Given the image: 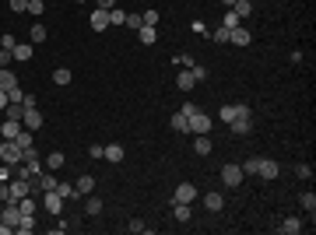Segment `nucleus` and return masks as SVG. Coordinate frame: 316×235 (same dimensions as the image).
<instances>
[{
	"label": "nucleus",
	"instance_id": "f3484780",
	"mask_svg": "<svg viewBox=\"0 0 316 235\" xmlns=\"http://www.w3.org/2000/svg\"><path fill=\"white\" fill-rule=\"evenodd\" d=\"M229 11L236 14L239 21H242V18H249V14H253V0H236V4H232Z\"/></svg>",
	"mask_w": 316,
	"mask_h": 235
},
{
	"label": "nucleus",
	"instance_id": "6ab92c4d",
	"mask_svg": "<svg viewBox=\"0 0 316 235\" xmlns=\"http://www.w3.org/2000/svg\"><path fill=\"white\" fill-rule=\"evenodd\" d=\"M204 207H207V211H215V214H218V211H222V207H225V197H222V193H204Z\"/></svg>",
	"mask_w": 316,
	"mask_h": 235
},
{
	"label": "nucleus",
	"instance_id": "bb28decb",
	"mask_svg": "<svg viewBox=\"0 0 316 235\" xmlns=\"http://www.w3.org/2000/svg\"><path fill=\"white\" fill-rule=\"evenodd\" d=\"M211 148H215V144L207 141V134H197V141H193V151H197V155H211Z\"/></svg>",
	"mask_w": 316,
	"mask_h": 235
},
{
	"label": "nucleus",
	"instance_id": "c9c22d12",
	"mask_svg": "<svg viewBox=\"0 0 316 235\" xmlns=\"http://www.w3.org/2000/svg\"><path fill=\"white\" fill-rule=\"evenodd\" d=\"M172 60H176V64H179V67H183V71H190V67H193V64H197V60H193V56H190V53H179V56H172Z\"/></svg>",
	"mask_w": 316,
	"mask_h": 235
},
{
	"label": "nucleus",
	"instance_id": "f8f14e48",
	"mask_svg": "<svg viewBox=\"0 0 316 235\" xmlns=\"http://www.w3.org/2000/svg\"><path fill=\"white\" fill-rule=\"evenodd\" d=\"M88 21H91V32H106V28H109V11H102V7H95Z\"/></svg>",
	"mask_w": 316,
	"mask_h": 235
},
{
	"label": "nucleus",
	"instance_id": "37998d69",
	"mask_svg": "<svg viewBox=\"0 0 316 235\" xmlns=\"http://www.w3.org/2000/svg\"><path fill=\"white\" fill-rule=\"evenodd\" d=\"M158 18H162V14H158V11H144V18H141V21H144V25H151V28H155V25H158Z\"/></svg>",
	"mask_w": 316,
	"mask_h": 235
},
{
	"label": "nucleus",
	"instance_id": "e433bc0d",
	"mask_svg": "<svg viewBox=\"0 0 316 235\" xmlns=\"http://www.w3.org/2000/svg\"><path fill=\"white\" fill-rule=\"evenodd\" d=\"M256 161H260V158H246V161L239 165V168H242V175H256Z\"/></svg>",
	"mask_w": 316,
	"mask_h": 235
},
{
	"label": "nucleus",
	"instance_id": "1a4fd4ad",
	"mask_svg": "<svg viewBox=\"0 0 316 235\" xmlns=\"http://www.w3.org/2000/svg\"><path fill=\"white\" fill-rule=\"evenodd\" d=\"M229 130H232L236 137H249V134H253V116H239V120H232Z\"/></svg>",
	"mask_w": 316,
	"mask_h": 235
},
{
	"label": "nucleus",
	"instance_id": "09e8293b",
	"mask_svg": "<svg viewBox=\"0 0 316 235\" xmlns=\"http://www.w3.org/2000/svg\"><path fill=\"white\" fill-rule=\"evenodd\" d=\"M7 4H11V11H18V14L28 11V0H7Z\"/></svg>",
	"mask_w": 316,
	"mask_h": 235
},
{
	"label": "nucleus",
	"instance_id": "13d9d810",
	"mask_svg": "<svg viewBox=\"0 0 316 235\" xmlns=\"http://www.w3.org/2000/svg\"><path fill=\"white\" fill-rule=\"evenodd\" d=\"M222 4H225V7H232V4H236V0H222Z\"/></svg>",
	"mask_w": 316,
	"mask_h": 235
},
{
	"label": "nucleus",
	"instance_id": "3c124183",
	"mask_svg": "<svg viewBox=\"0 0 316 235\" xmlns=\"http://www.w3.org/2000/svg\"><path fill=\"white\" fill-rule=\"evenodd\" d=\"M229 32H232V28H218V32H215V42H229Z\"/></svg>",
	"mask_w": 316,
	"mask_h": 235
},
{
	"label": "nucleus",
	"instance_id": "4468645a",
	"mask_svg": "<svg viewBox=\"0 0 316 235\" xmlns=\"http://www.w3.org/2000/svg\"><path fill=\"white\" fill-rule=\"evenodd\" d=\"M21 123H25V130H39L42 127V112H35V105H28L25 116H21Z\"/></svg>",
	"mask_w": 316,
	"mask_h": 235
},
{
	"label": "nucleus",
	"instance_id": "ddd939ff",
	"mask_svg": "<svg viewBox=\"0 0 316 235\" xmlns=\"http://www.w3.org/2000/svg\"><path fill=\"white\" fill-rule=\"evenodd\" d=\"M222 183H225V186H239V183H242V168H239V165H225V168H222Z\"/></svg>",
	"mask_w": 316,
	"mask_h": 235
},
{
	"label": "nucleus",
	"instance_id": "4d7b16f0",
	"mask_svg": "<svg viewBox=\"0 0 316 235\" xmlns=\"http://www.w3.org/2000/svg\"><path fill=\"white\" fill-rule=\"evenodd\" d=\"M7 109V91H0V112Z\"/></svg>",
	"mask_w": 316,
	"mask_h": 235
},
{
	"label": "nucleus",
	"instance_id": "20e7f679",
	"mask_svg": "<svg viewBox=\"0 0 316 235\" xmlns=\"http://www.w3.org/2000/svg\"><path fill=\"white\" fill-rule=\"evenodd\" d=\"M7 190H11V197H7V204H18L21 197H28V193H32V183H28V179H18V175H14V179L7 183Z\"/></svg>",
	"mask_w": 316,
	"mask_h": 235
},
{
	"label": "nucleus",
	"instance_id": "f257e3e1",
	"mask_svg": "<svg viewBox=\"0 0 316 235\" xmlns=\"http://www.w3.org/2000/svg\"><path fill=\"white\" fill-rule=\"evenodd\" d=\"M183 112H186V120H190V134H193V137H197V134H211L215 120H211L207 112H200L193 102H186V105H183Z\"/></svg>",
	"mask_w": 316,
	"mask_h": 235
},
{
	"label": "nucleus",
	"instance_id": "423d86ee",
	"mask_svg": "<svg viewBox=\"0 0 316 235\" xmlns=\"http://www.w3.org/2000/svg\"><path fill=\"white\" fill-rule=\"evenodd\" d=\"M256 175L271 183V179H278V175H281V165H278L274 158H260V161H256Z\"/></svg>",
	"mask_w": 316,
	"mask_h": 235
},
{
	"label": "nucleus",
	"instance_id": "5701e85b",
	"mask_svg": "<svg viewBox=\"0 0 316 235\" xmlns=\"http://www.w3.org/2000/svg\"><path fill=\"white\" fill-rule=\"evenodd\" d=\"M172 130L190 134V120H186V112H183V109H179V112H172Z\"/></svg>",
	"mask_w": 316,
	"mask_h": 235
},
{
	"label": "nucleus",
	"instance_id": "9d476101",
	"mask_svg": "<svg viewBox=\"0 0 316 235\" xmlns=\"http://www.w3.org/2000/svg\"><path fill=\"white\" fill-rule=\"evenodd\" d=\"M21 130H25L21 120H4V123H0V137H4V141H14Z\"/></svg>",
	"mask_w": 316,
	"mask_h": 235
},
{
	"label": "nucleus",
	"instance_id": "393cba45",
	"mask_svg": "<svg viewBox=\"0 0 316 235\" xmlns=\"http://www.w3.org/2000/svg\"><path fill=\"white\" fill-rule=\"evenodd\" d=\"M74 190H78V197H88V193L95 190V179H91V175H81L78 183H74Z\"/></svg>",
	"mask_w": 316,
	"mask_h": 235
},
{
	"label": "nucleus",
	"instance_id": "c03bdc74",
	"mask_svg": "<svg viewBox=\"0 0 316 235\" xmlns=\"http://www.w3.org/2000/svg\"><path fill=\"white\" fill-rule=\"evenodd\" d=\"M239 25V18L232 14V11H225V21H222V28H236Z\"/></svg>",
	"mask_w": 316,
	"mask_h": 235
},
{
	"label": "nucleus",
	"instance_id": "a878e982",
	"mask_svg": "<svg viewBox=\"0 0 316 235\" xmlns=\"http://www.w3.org/2000/svg\"><path fill=\"white\" fill-rule=\"evenodd\" d=\"M49 39V32H46V25H32V32H28V42L35 46V42H46Z\"/></svg>",
	"mask_w": 316,
	"mask_h": 235
},
{
	"label": "nucleus",
	"instance_id": "a211bd4d",
	"mask_svg": "<svg viewBox=\"0 0 316 235\" xmlns=\"http://www.w3.org/2000/svg\"><path fill=\"white\" fill-rule=\"evenodd\" d=\"M14 84H18V74L11 67H0V91H11Z\"/></svg>",
	"mask_w": 316,
	"mask_h": 235
},
{
	"label": "nucleus",
	"instance_id": "864d4df0",
	"mask_svg": "<svg viewBox=\"0 0 316 235\" xmlns=\"http://www.w3.org/2000/svg\"><path fill=\"white\" fill-rule=\"evenodd\" d=\"M95 7H102V11H113V7H116V0H95Z\"/></svg>",
	"mask_w": 316,
	"mask_h": 235
},
{
	"label": "nucleus",
	"instance_id": "b1692460",
	"mask_svg": "<svg viewBox=\"0 0 316 235\" xmlns=\"http://www.w3.org/2000/svg\"><path fill=\"white\" fill-rule=\"evenodd\" d=\"M137 35H141V46H155V39H158V32L151 28V25H141Z\"/></svg>",
	"mask_w": 316,
	"mask_h": 235
},
{
	"label": "nucleus",
	"instance_id": "c85d7f7f",
	"mask_svg": "<svg viewBox=\"0 0 316 235\" xmlns=\"http://www.w3.org/2000/svg\"><path fill=\"white\" fill-rule=\"evenodd\" d=\"M84 211H88V214H91V218H98V214H102V200H98V197H91V193H88V200H84Z\"/></svg>",
	"mask_w": 316,
	"mask_h": 235
},
{
	"label": "nucleus",
	"instance_id": "ea45409f",
	"mask_svg": "<svg viewBox=\"0 0 316 235\" xmlns=\"http://www.w3.org/2000/svg\"><path fill=\"white\" fill-rule=\"evenodd\" d=\"M60 165H64V155H60V151H53V155L46 158V168H60Z\"/></svg>",
	"mask_w": 316,
	"mask_h": 235
},
{
	"label": "nucleus",
	"instance_id": "58836bf2",
	"mask_svg": "<svg viewBox=\"0 0 316 235\" xmlns=\"http://www.w3.org/2000/svg\"><path fill=\"white\" fill-rule=\"evenodd\" d=\"M295 175H299V179H313V165H306V161L295 165Z\"/></svg>",
	"mask_w": 316,
	"mask_h": 235
},
{
	"label": "nucleus",
	"instance_id": "dca6fc26",
	"mask_svg": "<svg viewBox=\"0 0 316 235\" xmlns=\"http://www.w3.org/2000/svg\"><path fill=\"white\" fill-rule=\"evenodd\" d=\"M249 39H253V35H249V28H232V32H229V42H232V46H249Z\"/></svg>",
	"mask_w": 316,
	"mask_h": 235
},
{
	"label": "nucleus",
	"instance_id": "49530a36",
	"mask_svg": "<svg viewBox=\"0 0 316 235\" xmlns=\"http://www.w3.org/2000/svg\"><path fill=\"white\" fill-rule=\"evenodd\" d=\"M190 71H193V81H204V78H207V67H200V64H193Z\"/></svg>",
	"mask_w": 316,
	"mask_h": 235
},
{
	"label": "nucleus",
	"instance_id": "2f4dec72",
	"mask_svg": "<svg viewBox=\"0 0 316 235\" xmlns=\"http://www.w3.org/2000/svg\"><path fill=\"white\" fill-rule=\"evenodd\" d=\"M113 25H127V11L113 7V11H109V28H113Z\"/></svg>",
	"mask_w": 316,
	"mask_h": 235
},
{
	"label": "nucleus",
	"instance_id": "a19ab883",
	"mask_svg": "<svg viewBox=\"0 0 316 235\" xmlns=\"http://www.w3.org/2000/svg\"><path fill=\"white\" fill-rule=\"evenodd\" d=\"M42 11H46V4H42V0H28V14H35V18H39Z\"/></svg>",
	"mask_w": 316,
	"mask_h": 235
},
{
	"label": "nucleus",
	"instance_id": "603ef678",
	"mask_svg": "<svg viewBox=\"0 0 316 235\" xmlns=\"http://www.w3.org/2000/svg\"><path fill=\"white\" fill-rule=\"evenodd\" d=\"M102 151H106V148H102V144H91V148H88V155L95 158V161H98V158H102Z\"/></svg>",
	"mask_w": 316,
	"mask_h": 235
},
{
	"label": "nucleus",
	"instance_id": "c756f323",
	"mask_svg": "<svg viewBox=\"0 0 316 235\" xmlns=\"http://www.w3.org/2000/svg\"><path fill=\"white\" fill-rule=\"evenodd\" d=\"M299 207H302V211H309V214H313V211H316V193H313V190L299 197Z\"/></svg>",
	"mask_w": 316,
	"mask_h": 235
},
{
	"label": "nucleus",
	"instance_id": "9b49d317",
	"mask_svg": "<svg viewBox=\"0 0 316 235\" xmlns=\"http://www.w3.org/2000/svg\"><path fill=\"white\" fill-rule=\"evenodd\" d=\"M0 221H4V225H11V228H18V221H21V207H18V204H4Z\"/></svg>",
	"mask_w": 316,
	"mask_h": 235
},
{
	"label": "nucleus",
	"instance_id": "79ce46f5",
	"mask_svg": "<svg viewBox=\"0 0 316 235\" xmlns=\"http://www.w3.org/2000/svg\"><path fill=\"white\" fill-rule=\"evenodd\" d=\"M14 46H18V39H14L11 32H7V35H0V49H14Z\"/></svg>",
	"mask_w": 316,
	"mask_h": 235
},
{
	"label": "nucleus",
	"instance_id": "473e14b6",
	"mask_svg": "<svg viewBox=\"0 0 316 235\" xmlns=\"http://www.w3.org/2000/svg\"><path fill=\"white\" fill-rule=\"evenodd\" d=\"M172 214L176 221H190V204H172Z\"/></svg>",
	"mask_w": 316,
	"mask_h": 235
},
{
	"label": "nucleus",
	"instance_id": "7ed1b4c3",
	"mask_svg": "<svg viewBox=\"0 0 316 235\" xmlns=\"http://www.w3.org/2000/svg\"><path fill=\"white\" fill-rule=\"evenodd\" d=\"M39 172H42V161H39V158L21 161V165L14 168V175H18V179H28V183H35V179H39Z\"/></svg>",
	"mask_w": 316,
	"mask_h": 235
},
{
	"label": "nucleus",
	"instance_id": "6e6552de",
	"mask_svg": "<svg viewBox=\"0 0 316 235\" xmlns=\"http://www.w3.org/2000/svg\"><path fill=\"white\" fill-rule=\"evenodd\" d=\"M42 207H46V211H49V214L57 218V214L64 211V197H60L57 190H46V193H42Z\"/></svg>",
	"mask_w": 316,
	"mask_h": 235
},
{
	"label": "nucleus",
	"instance_id": "aec40b11",
	"mask_svg": "<svg viewBox=\"0 0 316 235\" xmlns=\"http://www.w3.org/2000/svg\"><path fill=\"white\" fill-rule=\"evenodd\" d=\"M278 232H285V235H299V232H302V221H299V218H285V221L278 225Z\"/></svg>",
	"mask_w": 316,
	"mask_h": 235
},
{
	"label": "nucleus",
	"instance_id": "2eb2a0df",
	"mask_svg": "<svg viewBox=\"0 0 316 235\" xmlns=\"http://www.w3.org/2000/svg\"><path fill=\"white\" fill-rule=\"evenodd\" d=\"M11 53H14V60H21V64H28V60L35 56V46H32V42H18V46H14Z\"/></svg>",
	"mask_w": 316,
	"mask_h": 235
},
{
	"label": "nucleus",
	"instance_id": "4c0bfd02",
	"mask_svg": "<svg viewBox=\"0 0 316 235\" xmlns=\"http://www.w3.org/2000/svg\"><path fill=\"white\" fill-rule=\"evenodd\" d=\"M7 102H25V91H21V84H14V88L7 91Z\"/></svg>",
	"mask_w": 316,
	"mask_h": 235
},
{
	"label": "nucleus",
	"instance_id": "cd10ccee",
	"mask_svg": "<svg viewBox=\"0 0 316 235\" xmlns=\"http://www.w3.org/2000/svg\"><path fill=\"white\" fill-rule=\"evenodd\" d=\"M71 81H74V74H71L67 67H57V71H53V84H60V88H64V84H71Z\"/></svg>",
	"mask_w": 316,
	"mask_h": 235
},
{
	"label": "nucleus",
	"instance_id": "8fccbe9b",
	"mask_svg": "<svg viewBox=\"0 0 316 235\" xmlns=\"http://www.w3.org/2000/svg\"><path fill=\"white\" fill-rule=\"evenodd\" d=\"M127 25H130V28H141L144 21H141V14H127Z\"/></svg>",
	"mask_w": 316,
	"mask_h": 235
},
{
	"label": "nucleus",
	"instance_id": "4be33fe9",
	"mask_svg": "<svg viewBox=\"0 0 316 235\" xmlns=\"http://www.w3.org/2000/svg\"><path fill=\"white\" fill-rule=\"evenodd\" d=\"M123 155H127V151H123L120 144H106V151H102V158H109L113 165H120V161H123Z\"/></svg>",
	"mask_w": 316,
	"mask_h": 235
},
{
	"label": "nucleus",
	"instance_id": "39448f33",
	"mask_svg": "<svg viewBox=\"0 0 316 235\" xmlns=\"http://www.w3.org/2000/svg\"><path fill=\"white\" fill-rule=\"evenodd\" d=\"M0 158L7 161V165H21V158H25V151L14 144V141H4L0 137Z\"/></svg>",
	"mask_w": 316,
	"mask_h": 235
},
{
	"label": "nucleus",
	"instance_id": "f704fd0d",
	"mask_svg": "<svg viewBox=\"0 0 316 235\" xmlns=\"http://www.w3.org/2000/svg\"><path fill=\"white\" fill-rule=\"evenodd\" d=\"M57 193L67 200V197H78V190H74V183H57Z\"/></svg>",
	"mask_w": 316,
	"mask_h": 235
},
{
	"label": "nucleus",
	"instance_id": "5fc2aeb1",
	"mask_svg": "<svg viewBox=\"0 0 316 235\" xmlns=\"http://www.w3.org/2000/svg\"><path fill=\"white\" fill-rule=\"evenodd\" d=\"M7 197H11V190H7V183H0V200L7 204Z\"/></svg>",
	"mask_w": 316,
	"mask_h": 235
},
{
	"label": "nucleus",
	"instance_id": "0eeeda50",
	"mask_svg": "<svg viewBox=\"0 0 316 235\" xmlns=\"http://www.w3.org/2000/svg\"><path fill=\"white\" fill-rule=\"evenodd\" d=\"M197 200V186L193 183H179L176 193H172V204H193Z\"/></svg>",
	"mask_w": 316,
	"mask_h": 235
},
{
	"label": "nucleus",
	"instance_id": "7c9ffc66",
	"mask_svg": "<svg viewBox=\"0 0 316 235\" xmlns=\"http://www.w3.org/2000/svg\"><path fill=\"white\" fill-rule=\"evenodd\" d=\"M18 207H21V214H35V207H39V204H35V197L28 193V197H21V200H18Z\"/></svg>",
	"mask_w": 316,
	"mask_h": 235
},
{
	"label": "nucleus",
	"instance_id": "a18cd8bd",
	"mask_svg": "<svg viewBox=\"0 0 316 235\" xmlns=\"http://www.w3.org/2000/svg\"><path fill=\"white\" fill-rule=\"evenodd\" d=\"M127 232L141 235V232H148V225H144V221H130V225H127Z\"/></svg>",
	"mask_w": 316,
	"mask_h": 235
},
{
	"label": "nucleus",
	"instance_id": "052dcab7",
	"mask_svg": "<svg viewBox=\"0 0 316 235\" xmlns=\"http://www.w3.org/2000/svg\"><path fill=\"white\" fill-rule=\"evenodd\" d=\"M78 4H84V0H78Z\"/></svg>",
	"mask_w": 316,
	"mask_h": 235
},
{
	"label": "nucleus",
	"instance_id": "f03ea898",
	"mask_svg": "<svg viewBox=\"0 0 316 235\" xmlns=\"http://www.w3.org/2000/svg\"><path fill=\"white\" fill-rule=\"evenodd\" d=\"M239 116H253V109L242 105V102H232V105H222V109H218V120H222V123H232Z\"/></svg>",
	"mask_w": 316,
	"mask_h": 235
},
{
	"label": "nucleus",
	"instance_id": "412c9836",
	"mask_svg": "<svg viewBox=\"0 0 316 235\" xmlns=\"http://www.w3.org/2000/svg\"><path fill=\"white\" fill-rule=\"evenodd\" d=\"M176 84H179L183 91H193V88H197V81H193V71H183V67H179V78H176Z\"/></svg>",
	"mask_w": 316,
	"mask_h": 235
},
{
	"label": "nucleus",
	"instance_id": "de8ad7c7",
	"mask_svg": "<svg viewBox=\"0 0 316 235\" xmlns=\"http://www.w3.org/2000/svg\"><path fill=\"white\" fill-rule=\"evenodd\" d=\"M11 60H14V53L11 49H0V67H11Z\"/></svg>",
	"mask_w": 316,
	"mask_h": 235
},
{
	"label": "nucleus",
	"instance_id": "6e6d98bb",
	"mask_svg": "<svg viewBox=\"0 0 316 235\" xmlns=\"http://www.w3.org/2000/svg\"><path fill=\"white\" fill-rule=\"evenodd\" d=\"M0 183H11V168H0Z\"/></svg>",
	"mask_w": 316,
	"mask_h": 235
},
{
	"label": "nucleus",
	"instance_id": "72a5a7b5",
	"mask_svg": "<svg viewBox=\"0 0 316 235\" xmlns=\"http://www.w3.org/2000/svg\"><path fill=\"white\" fill-rule=\"evenodd\" d=\"M14 144H18L21 151H25V148H32V130H21V134L14 137Z\"/></svg>",
	"mask_w": 316,
	"mask_h": 235
},
{
	"label": "nucleus",
	"instance_id": "bf43d9fd",
	"mask_svg": "<svg viewBox=\"0 0 316 235\" xmlns=\"http://www.w3.org/2000/svg\"><path fill=\"white\" fill-rule=\"evenodd\" d=\"M0 211H4V200H0Z\"/></svg>",
	"mask_w": 316,
	"mask_h": 235
}]
</instances>
